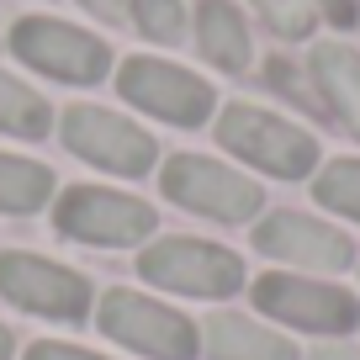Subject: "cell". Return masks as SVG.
Returning a JSON list of instances; mask_svg holds the SVG:
<instances>
[{"mask_svg":"<svg viewBox=\"0 0 360 360\" xmlns=\"http://www.w3.org/2000/svg\"><path fill=\"white\" fill-rule=\"evenodd\" d=\"M217 143H223L228 154H238L244 165L276 175V180H302L307 169L318 165L313 133H302L297 122L265 112V106H244V101L217 112Z\"/></svg>","mask_w":360,"mask_h":360,"instance_id":"6da1fadb","label":"cell"},{"mask_svg":"<svg viewBox=\"0 0 360 360\" xmlns=\"http://www.w3.org/2000/svg\"><path fill=\"white\" fill-rule=\"evenodd\" d=\"M117 90H122L127 106H138V112L159 117V122H169V127H202L207 117L217 112V96H212V85H207L202 75L169 64V58H148V53L122 58Z\"/></svg>","mask_w":360,"mask_h":360,"instance_id":"7a4b0ae2","label":"cell"},{"mask_svg":"<svg viewBox=\"0 0 360 360\" xmlns=\"http://www.w3.org/2000/svg\"><path fill=\"white\" fill-rule=\"evenodd\" d=\"M11 53L27 69L48 79H64V85H101L106 69H112V48L96 32H79V27L58 22V16H22L11 27Z\"/></svg>","mask_w":360,"mask_h":360,"instance_id":"3957f363","label":"cell"},{"mask_svg":"<svg viewBox=\"0 0 360 360\" xmlns=\"http://www.w3.org/2000/svg\"><path fill=\"white\" fill-rule=\"evenodd\" d=\"M154 207L143 196H122L106 186H69L53 207V228L64 238H79L90 249H133L154 233Z\"/></svg>","mask_w":360,"mask_h":360,"instance_id":"277c9868","label":"cell"},{"mask_svg":"<svg viewBox=\"0 0 360 360\" xmlns=\"http://www.w3.org/2000/svg\"><path fill=\"white\" fill-rule=\"evenodd\" d=\"M138 276L175 297H233L244 286V259L202 238H154L138 255Z\"/></svg>","mask_w":360,"mask_h":360,"instance_id":"5b68a950","label":"cell"},{"mask_svg":"<svg viewBox=\"0 0 360 360\" xmlns=\"http://www.w3.org/2000/svg\"><path fill=\"white\" fill-rule=\"evenodd\" d=\"M101 334L148 360H191L202 349V334L186 313H175V307L154 302L143 292H122V286L101 297Z\"/></svg>","mask_w":360,"mask_h":360,"instance_id":"8992f818","label":"cell"},{"mask_svg":"<svg viewBox=\"0 0 360 360\" xmlns=\"http://www.w3.org/2000/svg\"><path fill=\"white\" fill-rule=\"evenodd\" d=\"M159 186H165V196L175 207L202 212L212 223H244L265 202L255 180H244L238 169L217 165V159H202V154H169L165 169H159Z\"/></svg>","mask_w":360,"mask_h":360,"instance_id":"52a82bcc","label":"cell"},{"mask_svg":"<svg viewBox=\"0 0 360 360\" xmlns=\"http://www.w3.org/2000/svg\"><path fill=\"white\" fill-rule=\"evenodd\" d=\"M58 133H64V148H69L75 159L106 169V175H122V180L148 175V169H154V159H159V143H154V138H148L138 122L106 112V106H69Z\"/></svg>","mask_w":360,"mask_h":360,"instance_id":"ba28073f","label":"cell"},{"mask_svg":"<svg viewBox=\"0 0 360 360\" xmlns=\"http://www.w3.org/2000/svg\"><path fill=\"white\" fill-rule=\"evenodd\" d=\"M0 297L16 302L22 313L53 318V323H79L90 313V281L85 276L58 265V259L27 255V249H6L0 255Z\"/></svg>","mask_w":360,"mask_h":360,"instance_id":"9c48e42d","label":"cell"},{"mask_svg":"<svg viewBox=\"0 0 360 360\" xmlns=\"http://www.w3.org/2000/svg\"><path fill=\"white\" fill-rule=\"evenodd\" d=\"M255 307L307 334H349L360 323V302L328 281H297V276H259Z\"/></svg>","mask_w":360,"mask_h":360,"instance_id":"30bf717a","label":"cell"},{"mask_svg":"<svg viewBox=\"0 0 360 360\" xmlns=\"http://www.w3.org/2000/svg\"><path fill=\"white\" fill-rule=\"evenodd\" d=\"M259 255L286 259V265H307V270H345L349 265V238L334 233L328 223L302 212H276L255 228Z\"/></svg>","mask_w":360,"mask_h":360,"instance_id":"8fae6325","label":"cell"},{"mask_svg":"<svg viewBox=\"0 0 360 360\" xmlns=\"http://www.w3.org/2000/svg\"><path fill=\"white\" fill-rule=\"evenodd\" d=\"M202 349L212 360H297L292 339L270 334V328L249 323L238 313H212L202 323Z\"/></svg>","mask_w":360,"mask_h":360,"instance_id":"7c38bea8","label":"cell"},{"mask_svg":"<svg viewBox=\"0 0 360 360\" xmlns=\"http://www.w3.org/2000/svg\"><path fill=\"white\" fill-rule=\"evenodd\" d=\"M196 48H202L207 64L228 69V75L249 69L255 48H249V27H244L233 0H202L196 6Z\"/></svg>","mask_w":360,"mask_h":360,"instance_id":"4fadbf2b","label":"cell"},{"mask_svg":"<svg viewBox=\"0 0 360 360\" xmlns=\"http://www.w3.org/2000/svg\"><path fill=\"white\" fill-rule=\"evenodd\" d=\"M313 79L323 90V101L334 106V117L360 138V53L345 43H318L313 48Z\"/></svg>","mask_w":360,"mask_h":360,"instance_id":"5bb4252c","label":"cell"},{"mask_svg":"<svg viewBox=\"0 0 360 360\" xmlns=\"http://www.w3.org/2000/svg\"><path fill=\"white\" fill-rule=\"evenodd\" d=\"M48 202H53V169L37 165V159L0 154V212L27 217V212H43Z\"/></svg>","mask_w":360,"mask_h":360,"instance_id":"9a60e30c","label":"cell"},{"mask_svg":"<svg viewBox=\"0 0 360 360\" xmlns=\"http://www.w3.org/2000/svg\"><path fill=\"white\" fill-rule=\"evenodd\" d=\"M48 127H53V106L37 96L32 85H22L16 75H6L0 69V133L11 138H48Z\"/></svg>","mask_w":360,"mask_h":360,"instance_id":"2e32d148","label":"cell"},{"mask_svg":"<svg viewBox=\"0 0 360 360\" xmlns=\"http://www.w3.org/2000/svg\"><path fill=\"white\" fill-rule=\"evenodd\" d=\"M318 202L360 223V159H334L318 175Z\"/></svg>","mask_w":360,"mask_h":360,"instance_id":"e0dca14e","label":"cell"},{"mask_svg":"<svg viewBox=\"0 0 360 360\" xmlns=\"http://www.w3.org/2000/svg\"><path fill=\"white\" fill-rule=\"evenodd\" d=\"M133 27L148 43H180L186 37V11H180V0H133Z\"/></svg>","mask_w":360,"mask_h":360,"instance_id":"ac0fdd59","label":"cell"},{"mask_svg":"<svg viewBox=\"0 0 360 360\" xmlns=\"http://www.w3.org/2000/svg\"><path fill=\"white\" fill-rule=\"evenodd\" d=\"M255 6H259V16H265L281 37H307V32H313V22H318L313 0H255Z\"/></svg>","mask_w":360,"mask_h":360,"instance_id":"d6986e66","label":"cell"},{"mask_svg":"<svg viewBox=\"0 0 360 360\" xmlns=\"http://www.w3.org/2000/svg\"><path fill=\"white\" fill-rule=\"evenodd\" d=\"M27 360H106V355H96V349H75V345H58V339H37V345L27 349Z\"/></svg>","mask_w":360,"mask_h":360,"instance_id":"ffe728a7","label":"cell"},{"mask_svg":"<svg viewBox=\"0 0 360 360\" xmlns=\"http://www.w3.org/2000/svg\"><path fill=\"white\" fill-rule=\"evenodd\" d=\"M313 6H318L334 27H355V22H360V0H313Z\"/></svg>","mask_w":360,"mask_h":360,"instance_id":"44dd1931","label":"cell"},{"mask_svg":"<svg viewBox=\"0 0 360 360\" xmlns=\"http://www.w3.org/2000/svg\"><path fill=\"white\" fill-rule=\"evenodd\" d=\"M79 6L101 22H133V0H79Z\"/></svg>","mask_w":360,"mask_h":360,"instance_id":"7402d4cb","label":"cell"},{"mask_svg":"<svg viewBox=\"0 0 360 360\" xmlns=\"http://www.w3.org/2000/svg\"><path fill=\"white\" fill-rule=\"evenodd\" d=\"M307 360H360V349H349V345H318Z\"/></svg>","mask_w":360,"mask_h":360,"instance_id":"603a6c76","label":"cell"},{"mask_svg":"<svg viewBox=\"0 0 360 360\" xmlns=\"http://www.w3.org/2000/svg\"><path fill=\"white\" fill-rule=\"evenodd\" d=\"M0 360H11V334H6V323H0Z\"/></svg>","mask_w":360,"mask_h":360,"instance_id":"cb8c5ba5","label":"cell"}]
</instances>
